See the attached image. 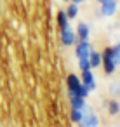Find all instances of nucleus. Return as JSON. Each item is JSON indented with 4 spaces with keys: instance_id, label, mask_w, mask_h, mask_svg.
Returning a JSON list of instances; mask_svg holds the SVG:
<instances>
[{
    "instance_id": "1",
    "label": "nucleus",
    "mask_w": 120,
    "mask_h": 127,
    "mask_svg": "<svg viewBox=\"0 0 120 127\" xmlns=\"http://www.w3.org/2000/svg\"><path fill=\"white\" fill-rule=\"evenodd\" d=\"M101 59H103V68H104V73L106 75H111L115 73L117 70V63H115V56H113V47H106L103 52H101Z\"/></svg>"
},
{
    "instance_id": "2",
    "label": "nucleus",
    "mask_w": 120,
    "mask_h": 127,
    "mask_svg": "<svg viewBox=\"0 0 120 127\" xmlns=\"http://www.w3.org/2000/svg\"><path fill=\"white\" fill-rule=\"evenodd\" d=\"M82 127H97L99 125V118L97 115L92 111V108L85 103V106L82 108V120L78 122Z\"/></svg>"
},
{
    "instance_id": "3",
    "label": "nucleus",
    "mask_w": 120,
    "mask_h": 127,
    "mask_svg": "<svg viewBox=\"0 0 120 127\" xmlns=\"http://www.w3.org/2000/svg\"><path fill=\"white\" fill-rule=\"evenodd\" d=\"M66 85H68V94L70 96H78V91L82 87V82H80V78L75 73H70L66 77Z\"/></svg>"
},
{
    "instance_id": "4",
    "label": "nucleus",
    "mask_w": 120,
    "mask_h": 127,
    "mask_svg": "<svg viewBox=\"0 0 120 127\" xmlns=\"http://www.w3.org/2000/svg\"><path fill=\"white\" fill-rule=\"evenodd\" d=\"M90 51H92V47H90V42H89V40H78V42L75 44V56H77L78 59L89 58Z\"/></svg>"
},
{
    "instance_id": "5",
    "label": "nucleus",
    "mask_w": 120,
    "mask_h": 127,
    "mask_svg": "<svg viewBox=\"0 0 120 127\" xmlns=\"http://www.w3.org/2000/svg\"><path fill=\"white\" fill-rule=\"evenodd\" d=\"M61 44L66 45V47H71V45L77 44V35H75V32L71 30V26L61 30Z\"/></svg>"
},
{
    "instance_id": "6",
    "label": "nucleus",
    "mask_w": 120,
    "mask_h": 127,
    "mask_svg": "<svg viewBox=\"0 0 120 127\" xmlns=\"http://www.w3.org/2000/svg\"><path fill=\"white\" fill-rule=\"evenodd\" d=\"M80 82H82V85H84L89 92L96 89V78H94V75H92V71H90V70H84V71H82Z\"/></svg>"
},
{
    "instance_id": "7",
    "label": "nucleus",
    "mask_w": 120,
    "mask_h": 127,
    "mask_svg": "<svg viewBox=\"0 0 120 127\" xmlns=\"http://www.w3.org/2000/svg\"><path fill=\"white\" fill-rule=\"evenodd\" d=\"M117 7H118L117 0H110V2H106V4L101 5V14L106 16V18H110V16H113L117 12Z\"/></svg>"
},
{
    "instance_id": "8",
    "label": "nucleus",
    "mask_w": 120,
    "mask_h": 127,
    "mask_svg": "<svg viewBox=\"0 0 120 127\" xmlns=\"http://www.w3.org/2000/svg\"><path fill=\"white\" fill-rule=\"evenodd\" d=\"M56 23H58L59 32L70 26V19H68V16H66V12H64V11H58V14H56Z\"/></svg>"
},
{
    "instance_id": "9",
    "label": "nucleus",
    "mask_w": 120,
    "mask_h": 127,
    "mask_svg": "<svg viewBox=\"0 0 120 127\" xmlns=\"http://www.w3.org/2000/svg\"><path fill=\"white\" fill-rule=\"evenodd\" d=\"M89 33H90L89 26H87L85 23H78V26H77V32H75V35H77V40H89Z\"/></svg>"
},
{
    "instance_id": "10",
    "label": "nucleus",
    "mask_w": 120,
    "mask_h": 127,
    "mask_svg": "<svg viewBox=\"0 0 120 127\" xmlns=\"http://www.w3.org/2000/svg\"><path fill=\"white\" fill-rule=\"evenodd\" d=\"M89 63H90V68H97V66H101V63H103V59H101V52H97V51H90V54H89Z\"/></svg>"
},
{
    "instance_id": "11",
    "label": "nucleus",
    "mask_w": 120,
    "mask_h": 127,
    "mask_svg": "<svg viewBox=\"0 0 120 127\" xmlns=\"http://www.w3.org/2000/svg\"><path fill=\"white\" fill-rule=\"evenodd\" d=\"M66 16H68V19H73V18H77L78 16V5L77 4H73V2H68V7H66Z\"/></svg>"
},
{
    "instance_id": "12",
    "label": "nucleus",
    "mask_w": 120,
    "mask_h": 127,
    "mask_svg": "<svg viewBox=\"0 0 120 127\" xmlns=\"http://www.w3.org/2000/svg\"><path fill=\"white\" fill-rule=\"evenodd\" d=\"M70 104H71V108L82 110L85 106V99H82L80 96H70Z\"/></svg>"
},
{
    "instance_id": "13",
    "label": "nucleus",
    "mask_w": 120,
    "mask_h": 127,
    "mask_svg": "<svg viewBox=\"0 0 120 127\" xmlns=\"http://www.w3.org/2000/svg\"><path fill=\"white\" fill-rule=\"evenodd\" d=\"M118 111H120L118 101H117V99H111V101L108 103V113H110V115H117Z\"/></svg>"
},
{
    "instance_id": "14",
    "label": "nucleus",
    "mask_w": 120,
    "mask_h": 127,
    "mask_svg": "<svg viewBox=\"0 0 120 127\" xmlns=\"http://www.w3.org/2000/svg\"><path fill=\"white\" fill-rule=\"evenodd\" d=\"M70 118H71L73 122H80V120H82V110L71 108V111H70Z\"/></svg>"
},
{
    "instance_id": "15",
    "label": "nucleus",
    "mask_w": 120,
    "mask_h": 127,
    "mask_svg": "<svg viewBox=\"0 0 120 127\" xmlns=\"http://www.w3.org/2000/svg\"><path fill=\"white\" fill-rule=\"evenodd\" d=\"M78 68H80V71H84V70H90L89 58H82V59H78Z\"/></svg>"
},
{
    "instance_id": "16",
    "label": "nucleus",
    "mask_w": 120,
    "mask_h": 127,
    "mask_svg": "<svg viewBox=\"0 0 120 127\" xmlns=\"http://www.w3.org/2000/svg\"><path fill=\"white\" fill-rule=\"evenodd\" d=\"M110 91H111V92H113L115 96H118V94H120V87H118V85H113V87H111Z\"/></svg>"
},
{
    "instance_id": "17",
    "label": "nucleus",
    "mask_w": 120,
    "mask_h": 127,
    "mask_svg": "<svg viewBox=\"0 0 120 127\" xmlns=\"http://www.w3.org/2000/svg\"><path fill=\"white\" fill-rule=\"evenodd\" d=\"M70 2H73V4H77V5H78V4H82V2H84V0H70Z\"/></svg>"
},
{
    "instance_id": "18",
    "label": "nucleus",
    "mask_w": 120,
    "mask_h": 127,
    "mask_svg": "<svg viewBox=\"0 0 120 127\" xmlns=\"http://www.w3.org/2000/svg\"><path fill=\"white\" fill-rule=\"evenodd\" d=\"M97 2H99V4L103 5V4H106V2H110V0H97Z\"/></svg>"
},
{
    "instance_id": "19",
    "label": "nucleus",
    "mask_w": 120,
    "mask_h": 127,
    "mask_svg": "<svg viewBox=\"0 0 120 127\" xmlns=\"http://www.w3.org/2000/svg\"><path fill=\"white\" fill-rule=\"evenodd\" d=\"M63 2H70V0H63Z\"/></svg>"
},
{
    "instance_id": "20",
    "label": "nucleus",
    "mask_w": 120,
    "mask_h": 127,
    "mask_svg": "<svg viewBox=\"0 0 120 127\" xmlns=\"http://www.w3.org/2000/svg\"><path fill=\"white\" fill-rule=\"evenodd\" d=\"M0 12H2V7H0Z\"/></svg>"
}]
</instances>
